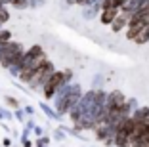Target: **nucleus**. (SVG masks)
<instances>
[{"instance_id":"11","label":"nucleus","mask_w":149,"mask_h":147,"mask_svg":"<svg viewBox=\"0 0 149 147\" xmlns=\"http://www.w3.org/2000/svg\"><path fill=\"white\" fill-rule=\"evenodd\" d=\"M40 111H42L44 115H46V117L50 118V121H57V118H59V115H57V111H56V109H52L50 105H46V103H44V101H40Z\"/></svg>"},{"instance_id":"10","label":"nucleus","mask_w":149,"mask_h":147,"mask_svg":"<svg viewBox=\"0 0 149 147\" xmlns=\"http://www.w3.org/2000/svg\"><path fill=\"white\" fill-rule=\"evenodd\" d=\"M132 42L138 44V46H143V44H147V42H149V23H147V25H145L143 29L140 31V33H138L136 38L132 40Z\"/></svg>"},{"instance_id":"22","label":"nucleus","mask_w":149,"mask_h":147,"mask_svg":"<svg viewBox=\"0 0 149 147\" xmlns=\"http://www.w3.org/2000/svg\"><path fill=\"white\" fill-rule=\"evenodd\" d=\"M23 111H25V115H35V109H33V107H29V105H27V107L23 109Z\"/></svg>"},{"instance_id":"2","label":"nucleus","mask_w":149,"mask_h":147,"mask_svg":"<svg viewBox=\"0 0 149 147\" xmlns=\"http://www.w3.org/2000/svg\"><path fill=\"white\" fill-rule=\"evenodd\" d=\"M25 52V48H23L21 42H6L0 46V65L4 67V69H10V65L15 61V57L19 54Z\"/></svg>"},{"instance_id":"3","label":"nucleus","mask_w":149,"mask_h":147,"mask_svg":"<svg viewBox=\"0 0 149 147\" xmlns=\"http://www.w3.org/2000/svg\"><path fill=\"white\" fill-rule=\"evenodd\" d=\"M82 94H84V92H82V86H80L79 82L73 84V90H71V94L67 95V98H65L63 101H59V103L56 105L57 115H59V117H63V115H69V111H71V109H73L74 105H77V103L80 101Z\"/></svg>"},{"instance_id":"14","label":"nucleus","mask_w":149,"mask_h":147,"mask_svg":"<svg viewBox=\"0 0 149 147\" xmlns=\"http://www.w3.org/2000/svg\"><path fill=\"white\" fill-rule=\"evenodd\" d=\"M0 42L2 44L12 42V31L10 29H2V27H0Z\"/></svg>"},{"instance_id":"19","label":"nucleus","mask_w":149,"mask_h":147,"mask_svg":"<svg viewBox=\"0 0 149 147\" xmlns=\"http://www.w3.org/2000/svg\"><path fill=\"white\" fill-rule=\"evenodd\" d=\"M44 0H29V8H38V6H42Z\"/></svg>"},{"instance_id":"16","label":"nucleus","mask_w":149,"mask_h":147,"mask_svg":"<svg viewBox=\"0 0 149 147\" xmlns=\"http://www.w3.org/2000/svg\"><path fill=\"white\" fill-rule=\"evenodd\" d=\"M2 118H4V121H12L13 113H10L8 109H4V107H0V121H2Z\"/></svg>"},{"instance_id":"17","label":"nucleus","mask_w":149,"mask_h":147,"mask_svg":"<svg viewBox=\"0 0 149 147\" xmlns=\"http://www.w3.org/2000/svg\"><path fill=\"white\" fill-rule=\"evenodd\" d=\"M13 117L17 118L19 122H23V121H25V111H23V109H15V113H13Z\"/></svg>"},{"instance_id":"23","label":"nucleus","mask_w":149,"mask_h":147,"mask_svg":"<svg viewBox=\"0 0 149 147\" xmlns=\"http://www.w3.org/2000/svg\"><path fill=\"white\" fill-rule=\"evenodd\" d=\"M33 132H35V134H36V136H38V138H42V136H40V134H42L44 130H42V128H40V126H35V130H33Z\"/></svg>"},{"instance_id":"26","label":"nucleus","mask_w":149,"mask_h":147,"mask_svg":"<svg viewBox=\"0 0 149 147\" xmlns=\"http://www.w3.org/2000/svg\"><path fill=\"white\" fill-rule=\"evenodd\" d=\"M44 147H48V145H44Z\"/></svg>"},{"instance_id":"12","label":"nucleus","mask_w":149,"mask_h":147,"mask_svg":"<svg viewBox=\"0 0 149 147\" xmlns=\"http://www.w3.org/2000/svg\"><path fill=\"white\" fill-rule=\"evenodd\" d=\"M42 54H46V52H44V48L40 46V44H33L29 50H25V56H27V57H31V59H33V57L42 56Z\"/></svg>"},{"instance_id":"15","label":"nucleus","mask_w":149,"mask_h":147,"mask_svg":"<svg viewBox=\"0 0 149 147\" xmlns=\"http://www.w3.org/2000/svg\"><path fill=\"white\" fill-rule=\"evenodd\" d=\"M4 101H6V105H8V107L19 109V101L15 100V98H12V95H6V98H4Z\"/></svg>"},{"instance_id":"24","label":"nucleus","mask_w":149,"mask_h":147,"mask_svg":"<svg viewBox=\"0 0 149 147\" xmlns=\"http://www.w3.org/2000/svg\"><path fill=\"white\" fill-rule=\"evenodd\" d=\"M2 145H4V147H10V145H12V139H10V138H4V139H2Z\"/></svg>"},{"instance_id":"9","label":"nucleus","mask_w":149,"mask_h":147,"mask_svg":"<svg viewBox=\"0 0 149 147\" xmlns=\"http://www.w3.org/2000/svg\"><path fill=\"white\" fill-rule=\"evenodd\" d=\"M97 13H101V4H100V2H94V4L82 8V17L84 19H94Z\"/></svg>"},{"instance_id":"6","label":"nucleus","mask_w":149,"mask_h":147,"mask_svg":"<svg viewBox=\"0 0 149 147\" xmlns=\"http://www.w3.org/2000/svg\"><path fill=\"white\" fill-rule=\"evenodd\" d=\"M128 23H130V15H128V13H124V12H120L109 27H111V31H113V33H120V31H124L128 27Z\"/></svg>"},{"instance_id":"4","label":"nucleus","mask_w":149,"mask_h":147,"mask_svg":"<svg viewBox=\"0 0 149 147\" xmlns=\"http://www.w3.org/2000/svg\"><path fill=\"white\" fill-rule=\"evenodd\" d=\"M63 84H69L65 80V71H56V73L50 77V80L44 84L42 88V94H44V100H54V95L57 94V90L63 86Z\"/></svg>"},{"instance_id":"5","label":"nucleus","mask_w":149,"mask_h":147,"mask_svg":"<svg viewBox=\"0 0 149 147\" xmlns=\"http://www.w3.org/2000/svg\"><path fill=\"white\" fill-rule=\"evenodd\" d=\"M124 101H126V98H124V94H123L120 90H113V92H109V94H107V101H105V109H107V113H109L111 109L118 107V105H123Z\"/></svg>"},{"instance_id":"25","label":"nucleus","mask_w":149,"mask_h":147,"mask_svg":"<svg viewBox=\"0 0 149 147\" xmlns=\"http://www.w3.org/2000/svg\"><path fill=\"white\" fill-rule=\"evenodd\" d=\"M0 46H2V42H0Z\"/></svg>"},{"instance_id":"1","label":"nucleus","mask_w":149,"mask_h":147,"mask_svg":"<svg viewBox=\"0 0 149 147\" xmlns=\"http://www.w3.org/2000/svg\"><path fill=\"white\" fill-rule=\"evenodd\" d=\"M56 71H57V69H56V65H54L52 61L48 59V61H46V63H44L38 71H36L35 75H33V78L29 80V84H27V86H29V88H33L35 92H42L44 84L48 82V80H50V77H52V75L56 73Z\"/></svg>"},{"instance_id":"8","label":"nucleus","mask_w":149,"mask_h":147,"mask_svg":"<svg viewBox=\"0 0 149 147\" xmlns=\"http://www.w3.org/2000/svg\"><path fill=\"white\" fill-rule=\"evenodd\" d=\"M132 118L136 122H147L149 121V107L147 105H141V107H136L134 111H132V115H130Z\"/></svg>"},{"instance_id":"13","label":"nucleus","mask_w":149,"mask_h":147,"mask_svg":"<svg viewBox=\"0 0 149 147\" xmlns=\"http://www.w3.org/2000/svg\"><path fill=\"white\" fill-rule=\"evenodd\" d=\"M10 6L13 10H27L29 8V0H10Z\"/></svg>"},{"instance_id":"21","label":"nucleus","mask_w":149,"mask_h":147,"mask_svg":"<svg viewBox=\"0 0 149 147\" xmlns=\"http://www.w3.org/2000/svg\"><path fill=\"white\" fill-rule=\"evenodd\" d=\"M21 143H23V147H33L31 139H27V138H21Z\"/></svg>"},{"instance_id":"20","label":"nucleus","mask_w":149,"mask_h":147,"mask_svg":"<svg viewBox=\"0 0 149 147\" xmlns=\"http://www.w3.org/2000/svg\"><path fill=\"white\" fill-rule=\"evenodd\" d=\"M65 80H67V82L73 80V71H71V69H65Z\"/></svg>"},{"instance_id":"18","label":"nucleus","mask_w":149,"mask_h":147,"mask_svg":"<svg viewBox=\"0 0 149 147\" xmlns=\"http://www.w3.org/2000/svg\"><path fill=\"white\" fill-rule=\"evenodd\" d=\"M54 138H56V139H65V130L57 128L56 132H54Z\"/></svg>"},{"instance_id":"7","label":"nucleus","mask_w":149,"mask_h":147,"mask_svg":"<svg viewBox=\"0 0 149 147\" xmlns=\"http://www.w3.org/2000/svg\"><path fill=\"white\" fill-rule=\"evenodd\" d=\"M118 13H120V10H118V8H103V10H101V13H100V21L103 23V25H111Z\"/></svg>"}]
</instances>
